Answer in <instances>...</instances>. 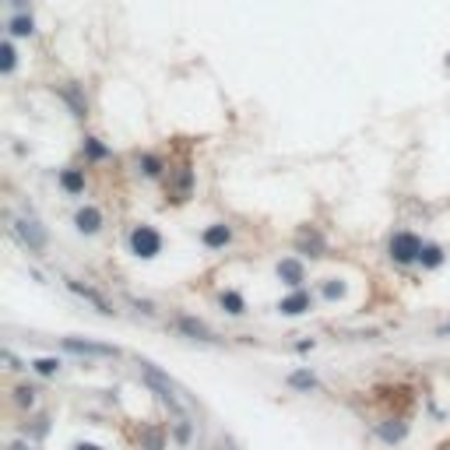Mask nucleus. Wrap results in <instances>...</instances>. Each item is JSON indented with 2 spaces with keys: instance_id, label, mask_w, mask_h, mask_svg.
Instances as JSON below:
<instances>
[{
  "instance_id": "nucleus-1",
  "label": "nucleus",
  "mask_w": 450,
  "mask_h": 450,
  "mask_svg": "<svg viewBox=\"0 0 450 450\" xmlns=\"http://www.w3.org/2000/svg\"><path fill=\"white\" fill-rule=\"evenodd\" d=\"M141 366V376H144V383L152 387V391L159 394V401L172 412V415H183V405H179V398H176V387H172V380L162 373V370H155L152 363H137Z\"/></svg>"
},
{
  "instance_id": "nucleus-2",
  "label": "nucleus",
  "mask_w": 450,
  "mask_h": 450,
  "mask_svg": "<svg viewBox=\"0 0 450 450\" xmlns=\"http://www.w3.org/2000/svg\"><path fill=\"white\" fill-rule=\"evenodd\" d=\"M376 405H380L387 415L405 418V415L415 408V394H412V387H405V383H394V387H376Z\"/></svg>"
},
{
  "instance_id": "nucleus-3",
  "label": "nucleus",
  "mask_w": 450,
  "mask_h": 450,
  "mask_svg": "<svg viewBox=\"0 0 450 450\" xmlns=\"http://www.w3.org/2000/svg\"><path fill=\"white\" fill-rule=\"evenodd\" d=\"M127 243H131V254L141 257V260H152V257L162 254V236L152 225H134L131 236H127Z\"/></svg>"
},
{
  "instance_id": "nucleus-4",
  "label": "nucleus",
  "mask_w": 450,
  "mask_h": 450,
  "mask_svg": "<svg viewBox=\"0 0 450 450\" xmlns=\"http://www.w3.org/2000/svg\"><path fill=\"white\" fill-rule=\"evenodd\" d=\"M423 239H418L415 232H394L391 236V247H387V250H391V260L394 264H415L418 260V254H423Z\"/></svg>"
},
{
  "instance_id": "nucleus-5",
  "label": "nucleus",
  "mask_w": 450,
  "mask_h": 450,
  "mask_svg": "<svg viewBox=\"0 0 450 450\" xmlns=\"http://www.w3.org/2000/svg\"><path fill=\"white\" fill-rule=\"evenodd\" d=\"M190 194H194V169H190L187 162L176 166V169H169L166 197H169L172 204H183V201H190Z\"/></svg>"
},
{
  "instance_id": "nucleus-6",
  "label": "nucleus",
  "mask_w": 450,
  "mask_h": 450,
  "mask_svg": "<svg viewBox=\"0 0 450 450\" xmlns=\"http://www.w3.org/2000/svg\"><path fill=\"white\" fill-rule=\"evenodd\" d=\"M64 348L74 355H102V359H116L120 348L113 345H99V341H81V338H64Z\"/></svg>"
},
{
  "instance_id": "nucleus-7",
  "label": "nucleus",
  "mask_w": 450,
  "mask_h": 450,
  "mask_svg": "<svg viewBox=\"0 0 450 450\" xmlns=\"http://www.w3.org/2000/svg\"><path fill=\"white\" fill-rule=\"evenodd\" d=\"M67 289H71L74 295H81L85 303H92V306H95L102 317H113V313H116V310H113V303H109L106 295H99L95 289H88V285H81V282H74V278H67Z\"/></svg>"
},
{
  "instance_id": "nucleus-8",
  "label": "nucleus",
  "mask_w": 450,
  "mask_h": 450,
  "mask_svg": "<svg viewBox=\"0 0 450 450\" xmlns=\"http://www.w3.org/2000/svg\"><path fill=\"white\" fill-rule=\"evenodd\" d=\"M295 250L299 254H310V257H324V236L313 225H303L295 232Z\"/></svg>"
},
{
  "instance_id": "nucleus-9",
  "label": "nucleus",
  "mask_w": 450,
  "mask_h": 450,
  "mask_svg": "<svg viewBox=\"0 0 450 450\" xmlns=\"http://www.w3.org/2000/svg\"><path fill=\"white\" fill-rule=\"evenodd\" d=\"M11 225H14V232L28 243V250H32V254H43V250H46V232H43L36 222H21V218H14Z\"/></svg>"
},
{
  "instance_id": "nucleus-10",
  "label": "nucleus",
  "mask_w": 450,
  "mask_h": 450,
  "mask_svg": "<svg viewBox=\"0 0 450 450\" xmlns=\"http://www.w3.org/2000/svg\"><path fill=\"white\" fill-rule=\"evenodd\" d=\"M310 306H313V295H310L306 289H295L292 295H285L282 303H278V313H285V317H303Z\"/></svg>"
},
{
  "instance_id": "nucleus-11",
  "label": "nucleus",
  "mask_w": 450,
  "mask_h": 450,
  "mask_svg": "<svg viewBox=\"0 0 450 450\" xmlns=\"http://www.w3.org/2000/svg\"><path fill=\"white\" fill-rule=\"evenodd\" d=\"M275 271H278V278H282L289 289H303V282H306V267L299 264L295 257H285V260H278V267H275Z\"/></svg>"
},
{
  "instance_id": "nucleus-12",
  "label": "nucleus",
  "mask_w": 450,
  "mask_h": 450,
  "mask_svg": "<svg viewBox=\"0 0 450 450\" xmlns=\"http://www.w3.org/2000/svg\"><path fill=\"white\" fill-rule=\"evenodd\" d=\"M74 225H78L81 236H95L102 229V212H99V207H92V204H85V207H78Z\"/></svg>"
},
{
  "instance_id": "nucleus-13",
  "label": "nucleus",
  "mask_w": 450,
  "mask_h": 450,
  "mask_svg": "<svg viewBox=\"0 0 450 450\" xmlns=\"http://www.w3.org/2000/svg\"><path fill=\"white\" fill-rule=\"evenodd\" d=\"M201 243H204L207 250H222V247H229V243H232V229H229L225 222L207 225V229L201 232Z\"/></svg>"
},
{
  "instance_id": "nucleus-14",
  "label": "nucleus",
  "mask_w": 450,
  "mask_h": 450,
  "mask_svg": "<svg viewBox=\"0 0 450 450\" xmlns=\"http://www.w3.org/2000/svg\"><path fill=\"white\" fill-rule=\"evenodd\" d=\"M176 327H179L183 335L197 338V341H218V338L212 335V327H207L204 320H194V317H176Z\"/></svg>"
},
{
  "instance_id": "nucleus-15",
  "label": "nucleus",
  "mask_w": 450,
  "mask_h": 450,
  "mask_svg": "<svg viewBox=\"0 0 450 450\" xmlns=\"http://www.w3.org/2000/svg\"><path fill=\"white\" fill-rule=\"evenodd\" d=\"M60 99L71 106L74 116H88V102H85V95L78 92V85H60Z\"/></svg>"
},
{
  "instance_id": "nucleus-16",
  "label": "nucleus",
  "mask_w": 450,
  "mask_h": 450,
  "mask_svg": "<svg viewBox=\"0 0 450 450\" xmlns=\"http://www.w3.org/2000/svg\"><path fill=\"white\" fill-rule=\"evenodd\" d=\"M218 303H222V310H225V313H232V317H243V313H247L243 295H239V292H232V289H225V292L218 295Z\"/></svg>"
},
{
  "instance_id": "nucleus-17",
  "label": "nucleus",
  "mask_w": 450,
  "mask_h": 450,
  "mask_svg": "<svg viewBox=\"0 0 450 450\" xmlns=\"http://www.w3.org/2000/svg\"><path fill=\"white\" fill-rule=\"evenodd\" d=\"M60 187L67 194H85V172L81 169H64L60 172Z\"/></svg>"
},
{
  "instance_id": "nucleus-18",
  "label": "nucleus",
  "mask_w": 450,
  "mask_h": 450,
  "mask_svg": "<svg viewBox=\"0 0 450 450\" xmlns=\"http://www.w3.org/2000/svg\"><path fill=\"white\" fill-rule=\"evenodd\" d=\"M418 264H423V267H440L443 264V250L436 243H426L423 254H418Z\"/></svg>"
},
{
  "instance_id": "nucleus-19",
  "label": "nucleus",
  "mask_w": 450,
  "mask_h": 450,
  "mask_svg": "<svg viewBox=\"0 0 450 450\" xmlns=\"http://www.w3.org/2000/svg\"><path fill=\"white\" fill-rule=\"evenodd\" d=\"M289 387H295V391H313V387H317V376L306 373V370H295V373L289 376Z\"/></svg>"
},
{
  "instance_id": "nucleus-20",
  "label": "nucleus",
  "mask_w": 450,
  "mask_h": 450,
  "mask_svg": "<svg viewBox=\"0 0 450 450\" xmlns=\"http://www.w3.org/2000/svg\"><path fill=\"white\" fill-rule=\"evenodd\" d=\"M376 433H380V436H383L387 443H398V440H405V433H408V426L401 423V418H394V426H380Z\"/></svg>"
},
{
  "instance_id": "nucleus-21",
  "label": "nucleus",
  "mask_w": 450,
  "mask_h": 450,
  "mask_svg": "<svg viewBox=\"0 0 450 450\" xmlns=\"http://www.w3.org/2000/svg\"><path fill=\"white\" fill-rule=\"evenodd\" d=\"M32 32H36V21L28 18V14L11 18V36H32Z\"/></svg>"
},
{
  "instance_id": "nucleus-22",
  "label": "nucleus",
  "mask_w": 450,
  "mask_h": 450,
  "mask_svg": "<svg viewBox=\"0 0 450 450\" xmlns=\"http://www.w3.org/2000/svg\"><path fill=\"white\" fill-rule=\"evenodd\" d=\"M32 370L39 373V376H56L60 373V359H36V363H32Z\"/></svg>"
},
{
  "instance_id": "nucleus-23",
  "label": "nucleus",
  "mask_w": 450,
  "mask_h": 450,
  "mask_svg": "<svg viewBox=\"0 0 450 450\" xmlns=\"http://www.w3.org/2000/svg\"><path fill=\"white\" fill-rule=\"evenodd\" d=\"M162 169H166V166H162V159H155V155H144V159H141V172H144V176L155 179V176H162Z\"/></svg>"
},
{
  "instance_id": "nucleus-24",
  "label": "nucleus",
  "mask_w": 450,
  "mask_h": 450,
  "mask_svg": "<svg viewBox=\"0 0 450 450\" xmlns=\"http://www.w3.org/2000/svg\"><path fill=\"white\" fill-rule=\"evenodd\" d=\"M0 56H4V60H0V71H4V74H11V71H14V64H18V53H14V46H11V43H4Z\"/></svg>"
},
{
  "instance_id": "nucleus-25",
  "label": "nucleus",
  "mask_w": 450,
  "mask_h": 450,
  "mask_svg": "<svg viewBox=\"0 0 450 450\" xmlns=\"http://www.w3.org/2000/svg\"><path fill=\"white\" fill-rule=\"evenodd\" d=\"M14 405L32 408L36 405V391H32V387H14Z\"/></svg>"
},
{
  "instance_id": "nucleus-26",
  "label": "nucleus",
  "mask_w": 450,
  "mask_h": 450,
  "mask_svg": "<svg viewBox=\"0 0 450 450\" xmlns=\"http://www.w3.org/2000/svg\"><path fill=\"white\" fill-rule=\"evenodd\" d=\"M324 295H327V299H341V295H345V285H341L338 278H324Z\"/></svg>"
},
{
  "instance_id": "nucleus-27",
  "label": "nucleus",
  "mask_w": 450,
  "mask_h": 450,
  "mask_svg": "<svg viewBox=\"0 0 450 450\" xmlns=\"http://www.w3.org/2000/svg\"><path fill=\"white\" fill-rule=\"evenodd\" d=\"M85 152L92 155V159H106V155H109V152H106V148H102L95 137H85Z\"/></svg>"
},
{
  "instance_id": "nucleus-28",
  "label": "nucleus",
  "mask_w": 450,
  "mask_h": 450,
  "mask_svg": "<svg viewBox=\"0 0 450 450\" xmlns=\"http://www.w3.org/2000/svg\"><path fill=\"white\" fill-rule=\"evenodd\" d=\"M148 450H162V433H159V429L148 433Z\"/></svg>"
},
{
  "instance_id": "nucleus-29",
  "label": "nucleus",
  "mask_w": 450,
  "mask_h": 450,
  "mask_svg": "<svg viewBox=\"0 0 450 450\" xmlns=\"http://www.w3.org/2000/svg\"><path fill=\"white\" fill-rule=\"evenodd\" d=\"M74 450H102V447H99V443H78Z\"/></svg>"
},
{
  "instance_id": "nucleus-30",
  "label": "nucleus",
  "mask_w": 450,
  "mask_h": 450,
  "mask_svg": "<svg viewBox=\"0 0 450 450\" xmlns=\"http://www.w3.org/2000/svg\"><path fill=\"white\" fill-rule=\"evenodd\" d=\"M440 335H443V338L450 335V324H443V327H440Z\"/></svg>"
},
{
  "instance_id": "nucleus-31",
  "label": "nucleus",
  "mask_w": 450,
  "mask_h": 450,
  "mask_svg": "<svg viewBox=\"0 0 450 450\" xmlns=\"http://www.w3.org/2000/svg\"><path fill=\"white\" fill-rule=\"evenodd\" d=\"M11 450H28V447H25V443H21V440H18V443H14V447H11Z\"/></svg>"
},
{
  "instance_id": "nucleus-32",
  "label": "nucleus",
  "mask_w": 450,
  "mask_h": 450,
  "mask_svg": "<svg viewBox=\"0 0 450 450\" xmlns=\"http://www.w3.org/2000/svg\"><path fill=\"white\" fill-rule=\"evenodd\" d=\"M11 4H14V8H25V0H11Z\"/></svg>"
}]
</instances>
